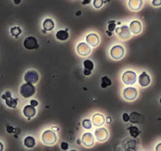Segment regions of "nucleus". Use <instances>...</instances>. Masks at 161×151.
I'll use <instances>...</instances> for the list:
<instances>
[{
    "mask_svg": "<svg viewBox=\"0 0 161 151\" xmlns=\"http://www.w3.org/2000/svg\"><path fill=\"white\" fill-rule=\"evenodd\" d=\"M20 94L25 98H30L33 94H35V88L32 84H24L21 87H20Z\"/></svg>",
    "mask_w": 161,
    "mask_h": 151,
    "instance_id": "obj_1",
    "label": "nucleus"
},
{
    "mask_svg": "<svg viewBox=\"0 0 161 151\" xmlns=\"http://www.w3.org/2000/svg\"><path fill=\"white\" fill-rule=\"evenodd\" d=\"M42 140L46 145H53L57 141V135L53 131L47 130L43 132L42 135Z\"/></svg>",
    "mask_w": 161,
    "mask_h": 151,
    "instance_id": "obj_2",
    "label": "nucleus"
},
{
    "mask_svg": "<svg viewBox=\"0 0 161 151\" xmlns=\"http://www.w3.org/2000/svg\"><path fill=\"white\" fill-rule=\"evenodd\" d=\"M123 81L126 85H132L135 84L137 80V76L135 72L132 71H127L123 75Z\"/></svg>",
    "mask_w": 161,
    "mask_h": 151,
    "instance_id": "obj_3",
    "label": "nucleus"
},
{
    "mask_svg": "<svg viewBox=\"0 0 161 151\" xmlns=\"http://www.w3.org/2000/svg\"><path fill=\"white\" fill-rule=\"evenodd\" d=\"M2 98L4 99L6 106L8 107H10V108H16L18 98H13L11 97V93L10 91L6 92L4 94H2Z\"/></svg>",
    "mask_w": 161,
    "mask_h": 151,
    "instance_id": "obj_4",
    "label": "nucleus"
},
{
    "mask_svg": "<svg viewBox=\"0 0 161 151\" xmlns=\"http://www.w3.org/2000/svg\"><path fill=\"white\" fill-rule=\"evenodd\" d=\"M110 53L111 56H112L113 59H120L121 57L123 56V54H124V49H123L121 46L116 45L114 46V47L111 49Z\"/></svg>",
    "mask_w": 161,
    "mask_h": 151,
    "instance_id": "obj_5",
    "label": "nucleus"
},
{
    "mask_svg": "<svg viewBox=\"0 0 161 151\" xmlns=\"http://www.w3.org/2000/svg\"><path fill=\"white\" fill-rule=\"evenodd\" d=\"M24 47L27 50H35L39 47V45L35 37L29 36L24 41Z\"/></svg>",
    "mask_w": 161,
    "mask_h": 151,
    "instance_id": "obj_6",
    "label": "nucleus"
},
{
    "mask_svg": "<svg viewBox=\"0 0 161 151\" xmlns=\"http://www.w3.org/2000/svg\"><path fill=\"white\" fill-rule=\"evenodd\" d=\"M116 32L122 39H127L131 36V31L127 26L119 27L116 29Z\"/></svg>",
    "mask_w": 161,
    "mask_h": 151,
    "instance_id": "obj_7",
    "label": "nucleus"
},
{
    "mask_svg": "<svg viewBox=\"0 0 161 151\" xmlns=\"http://www.w3.org/2000/svg\"><path fill=\"white\" fill-rule=\"evenodd\" d=\"M38 79H39L38 73L35 71H33V70L27 72L25 75V80L28 84H35L38 81Z\"/></svg>",
    "mask_w": 161,
    "mask_h": 151,
    "instance_id": "obj_8",
    "label": "nucleus"
},
{
    "mask_svg": "<svg viewBox=\"0 0 161 151\" xmlns=\"http://www.w3.org/2000/svg\"><path fill=\"white\" fill-rule=\"evenodd\" d=\"M138 92L135 88H126L123 91V97L126 98V100L131 101L134 100L137 97Z\"/></svg>",
    "mask_w": 161,
    "mask_h": 151,
    "instance_id": "obj_9",
    "label": "nucleus"
},
{
    "mask_svg": "<svg viewBox=\"0 0 161 151\" xmlns=\"http://www.w3.org/2000/svg\"><path fill=\"white\" fill-rule=\"evenodd\" d=\"M129 116H130L129 121H131L132 124H143L145 121V117L143 116V115L140 114L138 112H131V115H129Z\"/></svg>",
    "mask_w": 161,
    "mask_h": 151,
    "instance_id": "obj_10",
    "label": "nucleus"
},
{
    "mask_svg": "<svg viewBox=\"0 0 161 151\" xmlns=\"http://www.w3.org/2000/svg\"><path fill=\"white\" fill-rule=\"evenodd\" d=\"M77 51L80 55L87 56L90 54V47L87 43H80L77 46Z\"/></svg>",
    "mask_w": 161,
    "mask_h": 151,
    "instance_id": "obj_11",
    "label": "nucleus"
},
{
    "mask_svg": "<svg viewBox=\"0 0 161 151\" xmlns=\"http://www.w3.org/2000/svg\"><path fill=\"white\" fill-rule=\"evenodd\" d=\"M95 137L98 141H105L108 137V132L106 131V129L103 128H99L95 130Z\"/></svg>",
    "mask_w": 161,
    "mask_h": 151,
    "instance_id": "obj_12",
    "label": "nucleus"
},
{
    "mask_svg": "<svg viewBox=\"0 0 161 151\" xmlns=\"http://www.w3.org/2000/svg\"><path fill=\"white\" fill-rule=\"evenodd\" d=\"M94 136L92 134L89 132L85 133L84 135H83V138H82V142L84 143L86 146H91L94 145Z\"/></svg>",
    "mask_w": 161,
    "mask_h": 151,
    "instance_id": "obj_13",
    "label": "nucleus"
},
{
    "mask_svg": "<svg viewBox=\"0 0 161 151\" xmlns=\"http://www.w3.org/2000/svg\"><path fill=\"white\" fill-rule=\"evenodd\" d=\"M86 41L87 44H90L91 47H96L99 43V37L96 34H89L86 37Z\"/></svg>",
    "mask_w": 161,
    "mask_h": 151,
    "instance_id": "obj_14",
    "label": "nucleus"
},
{
    "mask_svg": "<svg viewBox=\"0 0 161 151\" xmlns=\"http://www.w3.org/2000/svg\"><path fill=\"white\" fill-rule=\"evenodd\" d=\"M129 29L131 31L133 34H138L141 32V23L139 22L138 20H134L130 24Z\"/></svg>",
    "mask_w": 161,
    "mask_h": 151,
    "instance_id": "obj_15",
    "label": "nucleus"
},
{
    "mask_svg": "<svg viewBox=\"0 0 161 151\" xmlns=\"http://www.w3.org/2000/svg\"><path fill=\"white\" fill-rule=\"evenodd\" d=\"M92 123L94 126L100 127L102 125H104L105 123V117L103 115L100 114V113H96L92 117Z\"/></svg>",
    "mask_w": 161,
    "mask_h": 151,
    "instance_id": "obj_16",
    "label": "nucleus"
},
{
    "mask_svg": "<svg viewBox=\"0 0 161 151\" xmlns=\"http://www.w3.org/2000/svg\"><path fill=\"white\" fill-rule=\"evenodd\" d=\"M23 113L25 115L26 117H28L29 120H30L31 117H32L35 115L36 113V110L34 106H31V105H29V106H26L24 108V110H23Z\"/></svg>",
    "mask_w": 161,
    "mask_h": 151,
    "instance_id": "obj_17",
    "label": "nucleus"
},
{
    "mask_svg": "<svg viewBox=\"0 0 161 151\" xmlns=\"http://www.w3.org/2000/svg\"><path fill=\"white\" fill-rule=\"evenodd\" d=\"M138 82L139 84H140L141 87H146V86H148L150 84V78H149V76L145 72H143L139 76Z\"/></svg>",
    "mask_w": 161,
    "mask_h": 151,
    "instance_id": "obj_18",
    "label": "nucleus"
},
{
    "mask_svg": "<svg viewBox=\"0 0 161 151\" xmlns=\"http://www.w3.org/2000/svg\"><path fill=\"white\" fill-rule=\"evenodd\" d=\"M142 0H129V6L134 10H138L142 6Z\"/></svg>",
    "mask_w": 161,
    "mask_h": 151,
    "instance_id": "obj_19",
    "label": "nucleus"
},
{
    "mask_svg": "<svg viewBox=\"0 0 161 151\" xmlns=\"http://www.w3.org/2000/svg\"><path fill=\"white\" fill-rule=\"evenodd\" d=\"M56 38L58 40L61 41L67 40L68 38V32L66 30H60L56 34Z\"/></svg>",
    "mask_w": 161,
    "mask_h": 151,
    "instance_id": "obj_20",
    "label": "nucleus"
},
{
    "mask_svg": "<svg viewBox=\"0 0 161 151\" xmlns=\"http://www.w3.org/2000/svg\"><path fill=\"white\" fill-rule=\"evenodd\" d=\"M43 26L45 31H51L54 28V23L51 19H46L43 21Z\"/></svg>",
    "mask_w": 161,
    "mask_h": 151,
    "instance_id": "obj_21",
    "label": "nucleus"
},
{
    "mask_svg": "<svg viewBox=\"0 0 161 151\" xmlns=\"http://www.w3.org/2000/svg\"><path fill=\"white\" fill-rule=\"evenodd\" d=\"M24 144L28 148H32L35 145V140L32 136L26 137L24 140Z\"/></svg>",
    "mask_w": 161,
    "mask_h": 151,
    "instance_id": "obj_22",
    "label": "nucleus"
},
{
    "mask_svg": "<svg viewBox=\"0 0 161 151\" xmlns=\"http://www.w3.org/2000/svg\"><path fill=\"white\" fill-rule=\"evenodd\" d=\"M112 85V80L108 77V76H103L101 80V88H106Z\"/></svg>",
    "mask_w": 161,
    "mask_h": 151,
    "instance_id": "obj_23",
    "label": "nucleus"
},
{
    "mask_svg": "<svg viewBox=\"0 0 161 151\" xmlns=\"http://www.w3.org/2000/svg\"><path fill=\"white\" fill-rule=\"evenodd\" d=\"M127 130L130 132V135L133 137V138H137L140 135V131L139 129L137 128L136 126H131L130 128H127Z\"/></svg>",
    "mask_w": 161,
    "mask_h": 151,
    "instance_id": "obj_24",
    "label": "nucleus"
},
{
    "mask_svg": "<svg viewBox=\"0 0 161 151\" xmlns=\"http://www.w3.org/2000/svg\"><path fill=\"white\" fill-rule=\"evenodd\" d=\"M10 33L15 38H18L19 35L21 34V29L19 27H13L10 29Z\"/></svg>",
    "mask_w": 161,
    "mask_h": 151,
    "instance_id": "obj_25",
    "label": "nucleus"
},
{
    "mask_svg": "<svg viewBox=\"0 0 161 151\" xmlns=\"http://www.w3.org/2000/svg\"><path fill=\"white\" fill-rule=\"evenodd\" d=\"M84 66L85 69L90 70V71L94 69V63L90 60H85L84 61Z\"/></svg>",
    "mask_w": 161,
    "mask_h": 151,
    "instance_id": "obj_26",
    "label": "nucleus"
},
{
    "mask_svg": "<svg viewBox=\"0 0 161 151\" xmlns=\"http://www.w3.org/2000/svg\"><path fill=\"white\" fill-rule=\"evenodd\" d=\"M82 125H83V126H84V128L86 129H90L92 127V122L90 121V120H88V119H86V120H84V121H83V123H82Z\"/></svg>",
    "mask_w": 161,
    "mask_h": 151,
    "instance_id": "obj_27",
    "label": "nucleus"
},
{
    "mask_svg": "<svg viewBox=\"0 0 161 151\" xmlns=\"http://www.w3.org/2000/svg\"><path fill=\"white\" fill-rule=\"evenodd\" d=\"M104 3V0H94V6L95 8H101Z\"/></svg>",
    "mask_w": 161,
    "mask_h": 151,
    "instance_id": "obj_28",
    "label": "nucleus"
},
{
    "mask_svg": "<svg viewBox=\"0 0 161 151\" xmlns=\"http://www.w3.org/2000/svg\"><path fill=\"white\" fill-rule=\"evenodd\" d=\"M108 31L109 32H113V31L115 30V29H116V25H115V21H109V25H108Z\"/></svg>",
    "mask_w": 161,
    "mask_h": 151,
    "instance_id": "obj_29",
    "label": "nucleus"
},
{
    "mask_svg": "<svg viewBox=\"0 0 161 151\" xmlns=\"http://www.w3.org/2000/svg\"><path fill=\"white\" fill-rule=\"evenodd\" d=\"M61 148L63 150H67L68 149V144L67 143H65V142H63V143H61Z\"/></svg>",
    "mask_w": 161,
    "mask_h": 151,
    "instance_id": "obj_30",
    "label": "nucleus"
},
{
    "mask_svg": "<svg viewBox=\"0 0 161 151\" xmlns=\"http://www.w3.org/2000/svg\"><path fill=\"white\" fill-rule=\"evenodd\" d=\"M129 119H130L129 114H127V113H123V120L124 122H128Z\"/></svg>",
    "mask_w": 161,
    "mask_h": 151,
    "instance_id": "obj_31",
    "label": "nucleus"
},
{
    "mask_svg": "<svg viewBox=\"0 0 161 151\" xmlns=\"http://www.w3.org/2000/svg\"><path fill=\"white\" fill-rule=\"evenodd\" d=\"M6 131H7V132L8 133L11 134V133L14 132V128L12 126H7V128H6Z\"/></svg>",
    "mask_w": 161,
    "mask_h": 151,
    "instance_id": "obj_32",
    "label": "nucleus"
},
{
    "mask_svg": "<svg viewBox=\"0 0 161 151\" xmlns=\"http://www.w3.org/2000/svg\"><path fill=\"white\" fill-rule=\"evenodd\" d=\"M153 5L155 6H160L161 5V0H153Z\"/></svg>",
    "mask_w": 161,
    "mask_h": 151,
    "instance_id": "obj_33",
    "label": "nucleus"
},
{
    "mask_svg": "<svg viewBox=\"0 0 161 151\" xmlns=\"http://www.w3.org/2000/svg\"><path fill=\"white\" fill-rule=\"evenodd\" d=\"M38 104H39V103H38V102H37V101L34 100V99H33V100H31V102H30L31 106H34V107H35V106H38Z\"/></svg>",
    "mask_w": 161,
    "mask_h": 151,
    "instance_id": "obj_34",
    "label": "nucleus"
},
{
    "mask_svg": "<svg viewBox=\"0 0 161 151\" xmlns=\"http://www.w3.org/2000/svg\"><path fill=\"white\" fill-rule=\"evenodd\" d=\"M84 74L85 76H90L91 74V71L88 69H84Z\"/></svg>",
    "mask_w": 161,
    "mask_h": 151,
    "instance_id": "obj_35",
    "label": "nucleus"
},
{
    "mask_svg": "<svg viewBox=\"0 0 161 151\" xmlns=\"http://www.w3.org/2000/svg\"><path fill=\"white\" fill-rule=\"evenodd\" d=\"M90 2H91V0H84V1H83V2H82V4L83 5L90 4Z\"/></svg>",
    "mask_w": 161,
    "mask_h": 151,
    "instance_id": "obj_36",
    "label": "nucleus"
},
{
    "mask_svg": "<svg viewBox=\"0 0 161 151\" xmlns=\"http://www.w3.org/2000/svg\"><path fill=\"white\" fill-rule=\"evenodd\" d=\"M156 151H161V143L158 144L156 147Z\"/></svg>",
    "mask_w": 161,
    "mask_h": 151,
    "instance_id": "obj_37",
    "label": "nucleus"
},
{
    "mask_svg": "<svg viewBox=\"0 0 161 151\" xmlns=\"http://www.w3.org/2000/svg\"><path fill=\"white\" fill-rule=\"evenodd\" d=\"M13 1H14V4H16V5L20 4V2H21V0H13Z\"/></svg>",
    "mask_w": 161,
    "mask_h": 151,
    "instance_id": "obj_38",
    "label": "nucleus"
},
{
    "mask_svg": "<svg viewBox=\"0 0 161 151\" xmlns=\"http://www.w3.org/2000/svg\"><path fill=\"white\" fill-rule=\"evenodd\" d=\"M111 121H112V119H111L110 117H107V119H106V122L108 123V124H110Z\"/></svg>",
    "mask_w": 161,
    "mask_h": 151,
    "instance_id": "obj_39",
    "label": "nucleus"
},
{
    "mask_svg": "<svg viewBox=\"0 0 161 151\" xmlns=\"http://www.w3.org/2000/svg\"><path fill=\"white\" fill-rule=\"evenodd\" d=\"M3 150V145L2 143H0V151Z\"/></svg>",
    "mask_w": 161,
    "mask_h": 151,
    "instance_id": "obj_40",
    "label": "nucleus"
},
{
    "mask_svg": "<svg viewBox=\"0 0 161 151\" xmlns=\"http://www.w3.org/2000/svg\"><path fill=\"white\" fill-rule=\"evenodd\" d=\"M52 130H53V131H58V130H59V128H57V127H53V128H52Z\"/></svg>",
    "mask_w": 161,
    "mask_h": 151,
    "instance_id": "obj_41",
    "label": "nucleus"
},
{
    "mask_svg": "<svg viewBox=\"0 0 161 151\" xmlns=\"http://www.w3.org/2000/svg\"><path fill=\"white\" fill-rule=\"evenodd\" d=\"M107 34H108V35H112V33L111 32H109V31H108V32H107Z\"/></svg>",
    "mask_w": 161,
    "mask_h": 151,
    "instance_id": "obj_42",
    "label": "nucleus"
},
{
    "mask_svg": "<svg viewBox=\"0 0 161 151\" xmlns=\"http://www.w3.org/2000/svg\"><path fill=\"white\" fill-rule=\"evenodd\" d=\"M80 14H81V11H78L77 14H76V16H79Z\"/></svg>",
    "mask_w": 161,
    "mask_h": 151,
    "instance_id": "obj_43",
    "label": "nucleus"
},
{
    "mask_svg": "<svg viewBox=\"0 0 161 151\" xmlns=\"http://www.w3.org/2000/svg\"><path fill=\"white\" fill-rule=\"evenodd\" d=\"M77 143L78 144H80V143H81V141H80V140H77Z\"/></svg>",
    "mask_w": 161,
    "mask_h": 151,
    "instance_id": "obj_44",
    "label": "nucleus"
},
{
    "mask_svg": "<svg viewBox=\"0 0 161 151\" xmlns=\"http://www.w3.org/2000/svg\"><path fill=\"white\" fill-rule=\"evenodd\" d=\"M159 102H160V104H161V98H160V99H159Z\"/></svg>",
    "mask_w": 161,
    "mask_h": 151,
    "instance_id": "obj_45",
    "label": "nucleus"
},
{
    "mask_svg": "<svg viewBox=\"0 0 161 151\" xmlns=\"http://www.w3.org/2000/svg\"><path fill=\"white\" fill-rule=\"evenodd\" d=\"M71 151H76V150H73V149H72V150H71Z\"/></svg>",
    "mask_w": 161,
    "mask_h": 151,
    "instance_id": "obj_46",
    "label": "nucleus"
}]
</instances>
